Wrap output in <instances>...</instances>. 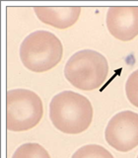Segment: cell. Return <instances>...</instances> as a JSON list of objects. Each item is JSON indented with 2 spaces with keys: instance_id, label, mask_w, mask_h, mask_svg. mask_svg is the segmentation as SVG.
I'll return each mask as SVG.
<instances>
[{
  "instance_id": "cell-7",
  "label": "cell",
  "mask_w": 138,
  "mask_h": 158,
  "mask_svg": "<svg viewBox=\"0 0 138 158\" xmlns=\"http://www.w3.org/2000/svg\"><path fill=\"white\" fill-rule=\"evenodd\" d=\"M34 11L39 21L57 29H67L77 22L81 7H43L36 6Z\"/></svg>"
},
{
  "instance_id": "cell-5",
  "label": "cell",
  "mask_w": 138,
  "mask_h": 158,
  "mask_svg": "<svg viewBox=\"0 0 138 158\" xmlns=\"http://www.w3.org/2000/svg\"><path fill=\"white\" fill-rule=\"evenodd\" d=\"M108 144L120 152H128L138 146V114L122 111L113 116L106 127Z\"/></svg>"
},
{
  "instance_id": "cell-4",
  "label": "cell",
  "mask_w": 138,
  "mask_h": 158,
  "mask_svg": "<svg viewBox=\"0 0 138 158\" xmlns=\"http://www.w3.org/2000/svg\"><path fill=\"white\" fill-rule=\"evenodd\" d=\"M43 115V101L34 91L13 89L6 93V127L26 131L38 126Z\"/></svg>"
},
{
  "instance_id": "cell-1",
  "label": "cell",
  "mask_w": 138,
  "mask_h": 158,
  "mask_svg": "<svg viewBox=\"0 0 138 158\" xmlns=\"http://www.w3.org/2000/svg\"><path fill=\"white\" fill-rule=\"evenodd\" d=\"M49 118L58 131L66 135H79L90 127L93 107L85 96L73 91L55 95L49 104Z\"/></svg>"
},
{
  "instance_id": "cell-10",
  "label": "cell",
  "mask_w": 138,
  "mask_h": 158,
  "mask_svg": "<svg viewBox=\"0 0 138 158\" xmlns=\"http://www.w3.org/2000/svg\"><path fill=\"white\" fill-rule=\"evenodd\" d=\"M125 93L128 101L138 108V69L128 76L125 83Z\"/></svg>"
},
{
  "instance_id": "cell-6",
  "label": "cell",
  "mask_w": 138,
  "mask_h": 158,
  "mask_svg": "<svg viewBox=\"0 0 138 158\" xmlns=\"http://www.w3.org/2000/svg\"><path fill=\"white\" fill-rule=\"evenodd\" d=\"M107 27L112 37L122 42L138 36V7H111L107 13Z\"/></svg>"
},
{
  "instance_id": "cell-8",
  "label": "cell",
  "mask_w": 138,
  "mask_h": 158,
  "mask_svg": "<svg viewBox=\"0 0 138 158\" xmlns=\"http://www.w3.org/2000/svg\"><path fill=\"white\" fill-rule=\"evenodd\" d=\"M12 158H51L46 148L36 142L24 143L14 152Z\"/></svg>"
},
{
  "instance_id": "cell-2",
  "label": "cell",
  "mask_w": 138,
  "mask_h": 158,
  "mask_svg": "<svg viewBox=\"0 0 138 158\" xmlns=\"http://www.w3.org/2000/svg\"><path fill=\"white\" fill-rule=\"evenodd\" d=\"M63 56L62 44L48 31H36L24 39L20 58L24 66L33 72H46L55 67Z\"/></svg>"
},
{
  "instance_id": "cell-9",
  "label": "cell",
  "mask_w": 138,
  "mask_h": 158,
  "mask_svg": "<svg viewBox=\"0 0 138 158\" xmlns=\"http://www.w3.org/2000/svg\"><path fill=\"white\" fill-rule=\"evenodd\" d=\"M71 158H113V156L102 145L88 144L76 150Z\"/></svg>"
},
{
  "instance_id": "cell-11",
  "label": "cell",
  "mask_w": 138,
  "mask_h": 158,
  "mask_svg": "<svg viewBox=\"0 0 138 158\" xmlns=\"http://www.w3.org/2000/svg\"><path fill=\"white\" fill-rule=\"evenodd\" d=\"M137 158H138V156H137Z\"/></svg>"
},
{
  "instance_id": "cell-3",
  "label": "cell",
  "mask_w": 138,
  "mask_h": 158,
  "mask_svg": "<svg viewBox=\"0 0 138 158\" xmlns=\"http://www.w3.org/2000/svg\"><path fill=\"white\" fill-rule=\"evenodd\" d=\"M108 74V63L102 53L93 49L75 52L64 67L68 82L80 90L91 91L101 87Z\"/></svg>"
}]
</instances>
